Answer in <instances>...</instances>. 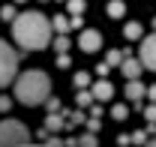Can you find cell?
<instances>
[{
  "instance_id": "1",
  "label": "cell",
  "mask_w": 156,
  "mask_h": 147,
  "mask_svg": "<svg viewBox=\"0 0 156 147\" xmlns=\"http://www.w3.org/2000/svg\"><path fill=\"white\" fill-rule=\"evenodd\" d=\"M12 39L24 51H42L51 42V21L42 12H36V9L21 12L18 18L12 21Z\"/></svg>"
},
{
  "instance_id": "2",
  "label": "cell",
  "mask_w": 156,
  "mask_h": 147,
  "mask_svg": "<svg viewBox=\"0 0 156 147\" xmlns=\"http://www.w3.org/2000/svg\"><path fill=\"white\" fill-rule=\"evenodd\" d=\"M15 99L21 105H42L51 99V81L42 69H27L15 78Z\"/></svg>"
},
{
  "instance_id": "3",
  "label": "cell",
  "mask_w": 156,
  "mask_h": 147,
  "mask_svg": "<svg viewBox=\"0 0 156 147\" xmlns=\"http://www.w3.org/2000/svg\"><path fill=\"white\" fill-rule=\"evenodd\" d=\"M30 141V132L21 120H0V147H21Z\"/></svg>"
},
{
  "instance_id": "4",
  "label": "cell",
  "mask_w": 156,
  "mask_h": 147,
  "mask_svg": "<svg viewBox=\"0 0 156 147\" xmlns=\"http://www.w3.org/2000/svg\"><path fill=\"white\" fill-rule=\"evenodd\" d=\"M18 72V54L9 48L6 39H0V87H6Z\"/></svg>"
},
{
  "instance_id": "5",
  "label": "cell",
  "mask_w": 156,
  "mask_h": 147,
  "mask_svg": "<svg viewBox=\"0 0 156 147\" xmlns=\"http://www.w3.org/2000/svg\"><path fill=\"white\" fill-rule=\"evenodd\" d=\"M138 60L144 63V69H153L156 72V33L144 36V42H141V57Z\"/></svg>"
},
{
  "instance_id": "6",
  "label": "cell",
  "mask_w": 156,
  "mask_h": 147,
  "mask_svg": "<svg viewBox=\"0 0 156 147\" xmlns=\"http://www.w3.org/2000/svg\"><path fill=\"white\" fill-rule=\"evenodd\" d=\"M99 45H102V36H99V30H84V33L78 36V48H81V51H87V54L99 51Z\"/></svg>"
},
{
  "instance_id": "7",
  "label": "cell",
  "mask_w": 156,
  "mask_h": 147,
  "mask_svg": "<svg viewBox=\"0 0 156 147\" xmlns=\"http://www.w3.org/2000/svg\"><path fill=\"white\" fill-rule=\"evenodd\" d=\"M90 93H93V99H96V102H108V99L114 96V84H111L108 78H99L96 84L90 87Z\"/></svg>"
},
{
  "instance_id": "8",
  "label": "cell",
  "mask_w": 156,
  "mask_h": 147,
  "mask_svg": "<svg viewBox=\"0 0 156 147\" xmlns=\"http://www.w3.org/2000/svg\"><path fill=\"white\" fill-rule=\"evenodd\" d=\"M141 69H144V63H141V60H132V57H126V60L120 63V72H123V78H126V81L138 78V75H141Z\"/></svg>"
},
{
  "instance_id": "9",
  "label": "cell",
  "mask_w": 156,
  "mask_h": 147,
  "mask_svg": "<svg viewBox=\"0 0 156 147\" xmlns=\"http://www.w3.org/2000/svg\"><path fill=\"white\" fill-rule=\"evenodd\" d=\"M144 93H147V87H144L138 78L126 81V99H129V102H141V99H144Z\"/></svg>"
},
{
  "instance_id": "10",
  "label": "cell",
  "mask_w": 156,
  "mask_h": 147,
  "mask_svg": "<svg viewBox=\"0 0 156 147\" xmlns=\"http://www.w3.org/2000/svg\"><path fill=\"white\" fill-rule=\"evenodd\" d=\"M108 15H111V18H123V15H126L123 0H111V3H108Z\"/></svg>"
},
{
  "instance_id": "11",
  "label": "cell",
  "mask_w": 156,
  "mask_h": 147,
  "mask_svg": "<svg viewBox=\"0 0 156 147\" xmlns=\"http://www.w3.org/2000/svg\"><path fill=\"white\" fill-rule=\"evenodd\" d=\"M123 36L126 39H141V24H138V21H129V24L123 27Z\"/></svg>"
},
{
  "instance_id": "12",
  "label": "cell",
  "mask_w": 156,
  "mask_h": 147,
  "mask_svg": "<svg viewBox=\"0 0 156 147\" xmlns=\"http://www.w3.org/2000/svg\"><path fill=\"white\" fill-rule=\"evenodd\" d=\"M75 144L78 147H99V141H96L93 132H84V135H78V138H75Z\"/></svg>"
},
{
  "instance_id": "13",
  "label": "cell",
  "mask_w": 156,
  "mask_h": 147,
  "mask_svg": "<svg viewBox=\"0 0 156 147\" xmlns=\"http://www.w3.org/2000/svg\"><path fill=\"white\" fill-rule=\"evenodd\" d=\"M87 12V0H69V15H84Z\"/></svg>"
},
{
  "instance_id": "14",
  "label": "cell",
  "mask_w": 156,
  "mask_h": 147,
  "mask_svg": "<svg viewBox=\"0 0 156 147\" xmlns=\"http://www.w3.org/2000/svg\"><path fill=\"white\" fill-rule=\"evenodd\" d=\"M54 27H57V33H66V30L72 27V18H66V15H57V18H54Z\"/></svg>"
},
{
  "instance_id": "15",
  "label": "cell",
  "mask_w": 156,
  "mask_h": 147,
  "mask_svg": "<svg viewBox=\"0 0 156 147\" xmlns=\"http://www.w3.org/2000/svg\"><path fill=\"white\" fill-rule=\"evenodd\" d=\"M72 84H75L78 90H84V87H87V84H90V75H87V72H78L75 78H72Z\"/></svg>"
},
{
  "instance_id": "16",
  "label": "cell",
  "mask_w": 156,
  "mask_h": 147,
  "mask_svg": "<svg viewBox=\"0 0 156 147\" xmlns=\"http://www.w3.org/2000/svg\"><path fill=\"white\" fill-rule=\"evenodd\" d=\"M0 18L6 21V24L15 21V18H18V15H15V6H3V9H0Z\"/></svg>"
},
{
  "instance_id": "17",
  "label": "cell",
  "mask_w": 156,
  "mask_h": 147,
  "mask_svg": "<svg viewBox=\"0 0 156 147\" xmlns=\"http://www.w3.org/2000/svg\"><path fill=\"white\" fill-rule=\"evenodd\" d=\"M75 102L84 108V105H90L93 102V93H87V90H78V96H75Z\"/></svg>"
},
{
  "instance_id": "18",
  "label": "cell",
  "mask_w": 156,
  "mask_h": 147,
  "mask_svg": "<svg viewBox=\"0 0 156 147\" xmlns=\"http://www.w3.org/2000/svg\"><path fill=\"white\" fill-rule=\"evenodd\" d=\"M111 117H114V120H126V117H129V108H126V105H114Z\"/></svg>"
},
{
  "instance_id": "19",
  "label": "cell",
  "mask_w": 156,
  "mask_h": 147,
  "mask_svg": "<svg viewBox=\"0 0 156 147\" xmlns=\"http://www.w3.org/2000/svg\"><path fill=\"white\" fill-rule=\"evenodd\" d=\"M105 63H108V66H120V63H123V54H120V51H111Z\"/></svg>"
},
{
  "instance_id": "20",
  "label": "cell",
  "mask_w": 156,
  "mask_h": 147,
  "mask_svg": "<svg viewBox=\"0 0 156 147\" xmlns=\"http://www.w3.org/2000/svg\"><path fill=\"white\" fill-rule=\"evenodd\" d=\"M60 126H63V120L57 114H48V129H60Z\"/></svg>"
},
{
  "instance_id": "21",
  "label": "cell",
  "mask_w": 156,
  "mask_h": 147,
  "mask_svg": "<svg viewBox=\"0 0 156 147\" xmlns=\"http://www.w3.org/2000/svg\"><path fill=\"white\" fill-rule=\"evenodd\" d=\"M144 117H147L150 123H156V102H153V105H147V111H144Z\"/></svg>"
},
{
  "instance_id": "22",
  "label": "cell",
  "mask_w": 156,
  "mask_h": 147,
  "mask_svg": "<svg viewBox=\"0 0 156 147\" xmlns=\"http://www.w3.org/2000/svg\"><path fill=\"white\" fill-rule=\"evenodd\" d=\"M129 138H132V144H144V141H147V135H144V132H132Z\"/></svg>"
},
{
  "instance_id": "23",
  "label": "cell",
  "mask_w": 156,
  "mask_h": 147,
  "mask_svg": "<svg viewBox=\"0 0 156 147\" xmlns=\"http://www.w3.org/2000/svg\"><path fill=\"white\" fill-rule=\"evenodd\" d=\"M66 48H69V39L60 36V39H57V51H60V54H66Z\"/></svg>"
},
{
  "instance_id": "24",
  "label": "cell",
  "mask_w": 156,
  "mask_h": 147,
  "mask_svg": "<svg viewBox=\"0 0 156 147\" xmlns=\"http://www.w3.org/2000/svg\"><path fill=\"white\" fill-rule=\"evenodd\" d=\"M9 105H12L9 96H0V111H9Z\"/></svg>"
},
{
  "instance_id": "25",
  "label": "cell",
  "mask_w": 156,
  "mask_h": 147,
  "mask_svg": "<svg viewBox=\"0 0 156 147\" xmlns=\"http://www.w3.org/2000/svg\"><path fill=\"white\" fill-rule=\"evenodd\" d=\"M21 147H57V144H54V141H48V144H30V141H27V144H21Z\"/></svg>"
},
{
  "instance_id": "26",
  "label": "cell",
  "mask_w": 156,
  "mask_h": 147,
  "mask_svg": "<svg viewBox=\"0 0 156 147\" xmlns=\"http://www.w3.org/2000/svg\"><path fill=\"white\" fill-rule=\"evenodd\" d=\"M147 96H150V102H156V84H153V87H147Z\"/></svg>"
},
{
  "instance_id": "27",
  "label": "cell",
  "mask_w": 156,
  "mask_h": 147,
  "mask_svg": "<svg viewBox=\"0 0 156 147\" xmlns=\"http://www.w3.org/2000/svg\"><path fill=\"white\" fill-rule=\"evenodd\" d=\"M147 147H156V138H150V141H147Z\"/></svg>"
},
{
  "instance_id": "28",
  "label": "cell",
  "mask_w": 156,
  "mask_h": 147,
  "mask_svg": "<svg viewBox=\"0 0 156 147\" xmlns=\"http://www.w3.org/2000/svg\"><path fill=\"white\" fill-rule=\"evenodd\" d=\"M15 3H24V0H15Z\"/></svg>"
}]
</instances>
